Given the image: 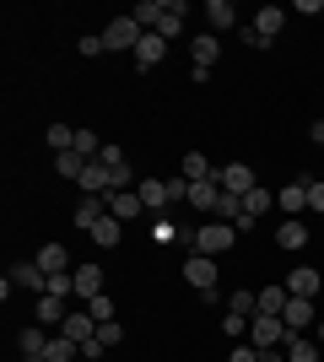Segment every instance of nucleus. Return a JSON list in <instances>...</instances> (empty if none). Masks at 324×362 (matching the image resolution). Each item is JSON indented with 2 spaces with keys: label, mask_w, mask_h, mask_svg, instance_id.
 I'll return each instance as SVG.
<instances>
[{
  "label": "nucleus",
  "mask_w": 324,
  "mask_h": 362,
  "mask_svg": "<svg viewBox=\"0 0 324 362\" xmlns=\"http://www.w3.org/2000/svg\"><path fill=\"white\" fill-rule=\"evenodd\" d=\"M232 238H238V227H227V222H205V227H195V233H184V243L195 249V255H205V259L227 255Z\"/></svg>",
  "instance_id": "1"
},
{
  "label": "nucleus",
  "mask_w": 324,
  "mask_h": 362,
  "mask_svg": "<svg viewBox=\"0 0 324 362\" xmlns=\"http://www.w3.org/2000/svg\"><path fill=\"white\" fill-rule=\"evenodd\" d=\"M287 335H292V330H287L276 314H254V319H248V346H254V351H276V346H287Z\"/></svg>",
  "instance_id": "2"
},
{
  "label": "nucleus",
  "mask_w": 324,
  "mask_h": 362,
  "mask_svg": "<svg viewBox=\"0 0 324 362\" xmlns=\"http://www.w3.org/2000/svg\"><path fill=\"white\" fill-rule=\"evenodd\" d=\"M103 44H108V49H130V54H136V44H140L136 16H114V22L103 28Z\"/></svg>",
  "instance_id": "3"
},
{
  "label": "nucleus",
  "mask_w": 324,
  "mask_h": 362,
  "mask_svg": "<svg viewBox=\"0 0 324 362\" xmlns=\"http://www.w3.org/2000/svg\"><path fill=\"white\" fill-rule=\"evenodd\" d=\"M216 184H222L227 195H248V189H254V168L248 163H227V168H216Z\"/></svg>",
  "instance_id": "4"
},
{
  "label": "nucleus",
  "mask_w": 324,
  "mask_h": 362,
  "mask_svg": "<svg viewBox=\"0 0 324 362\" xmlns=\"http://www.w3.org/2000/svg\"><path fill=\"white\" fill-rule=\"evenodd\" d=\"M281 325L292 335H308V325H313V298H287V308H281Z\"/></svg>",
  "instance_id": "5"
},
{
  "label": "nucleus",
  "mask_w": 324,
  "mask_h": 362,
  "mask_svg": "<svg viewBox=\"0 0 324 362\" xmlns=\"http://www.w3.org/2000/svg\"><path fill=\"white\" fill-rule=\"evenodd\" d=\"M308 195H313V184H308V179H292V184L276 195V206H281L287 216H303V211H308Z\"/></svg>",
  "instance_id": "6"
},
{
  "label": "nucleus",
  "mask_w": 324,
  "mask_h": 362,
  "mask_svg": "<svg viewBox=\"0 0 324 362\" xmlns=\"http://www.w3.org/2000/svg\"><path fill=\"white\" fill-rule=\"evenodd\" d=\"M184 281H189L195 292L216 287V259H205V255H189V259H184Z\"/></svg>",
  "instance_id": "7"
},
{
  "label": "nucleus",
  "mask_w": 324,
  "mask_h": 362,
  "mask_svg": "<svg viewBox=\"0 0 324 362\" xmlns=\"http://www.w3.org/2000/svg\"><path fill=\"white\" fill-rule=\"evenodd\" d=\"M140 206H146V211H168L173 206V189H168V179H140Z\"/></svg>",
  "instance_id": "8"
},
{
  "label": "nucleus",
  "mask_w": 324,
  "mask_h": 362,
  "mask_svg": "<svg viewBox=\"0 0 324 362\" xmlns=\"http://www.w3.org/2000/svg\"><path fill=\"white\" fill-rule=\"evenodd\" d=\"M32 259H38V271H44V276H71V255H65V243H44Z\"/></svg>",
  "instance_id": "9"
},
{
  "label": "nucleus",
  "mask_w": 324,
  "mask_h": 362,
  "mask_svg": "<svg viewBox=\"0 0 324 362\" xmlns=\"http://www.w3.org/2000/svg\"><path fill=\"white\" fill-rule=\"evenodd\" d=\"M162 54H168V38H157V33H140V44H136V65H140V71L162 65Z\"/></svg>",
  "instance_id": "10"
},
{
  "label": "nucleus",
  "mask_w": 324,
  "mask_h": 362,
  "mask_svg": "<svg viewBox=\"0 0 324 362\" xmlns=\"http://www.w3.org/2000/svg\"><path fill=\"white\" fill-rule=\"evenodd\" d=\"M189 54H195V71H211L222 60V44H216V33H200V38H189Z\"/></svg>",
  "instance_id": "11"
},
{
  "label": "nucleus",
  "mask_w": 324,
  "mask_h": 362,
  "mask_svg": "<svg viewBox=\"0 0 324 362\" xmlns=\"http://www.w3.org/2000/svg\"><path fill=\"white\" fill-rule=\"evenodd\" d=\"M103 200H108V216H119V222H130V216H140V211H146L136 189H114V195H103Z\"/></svg>",
  "instance_id": "12"
},
{
  "label": "nucleus",
  "mask_w": 324,
  "mask_h": 362,
  "mask_svg": "<svg viewBox=\"0 0 324 362\" xmlns=\"http://www.w3.org/2000/svg\"><path fill=\"white\" fill-rule=\"evenodd\" d=\"M71 281H76V298H103V271H97V265H76V271H71Z\"/></svg>",
  "instance_id": "13"
},
{
  "label": "nucleus",
  "mask_w": 324,
  "mask_h": 362,
  "mask_svg": "<svg viewBox=\"0 0 324 362\" xmlns=\"http://www.w3.org/2000/svg\"><path fill=\"white\" fill-rule=\"evenodd\" d=\"M232 22H238V6H232V0H205V28L211 33H227Z\"/></svg>",
  "instance_id": "14"
},
{
  "label": "nucleus",
  "mask_w": 324,
  "mask_h": 362,
  "mask_svg": "<svg viewBox=\"0 0 324 362\" xmlns=\"http://www.w3.org/2000/svg\"><path fill=\"white\" fill-rule=\"evenodd\" d=\"M281 28H287V11H281V6H260V16H254V33H260V44H270Z\"/></svg>",
  "instance_id": "15"
},
{
  "label": "nucleus",
  "mask_w": 324,
  "mask_h": 362,
  "mask_svg": "<svg viewBox=\"0 0 324 362\" xmlns=\"http://www.w3.org/2000/svg\"><path fill=\"white\" fill-rule=\"evenodd\" d=\"M216 200H222V184L200 179V184H189V200H184V206H195V211H216Z\"/></svg>",
  "instance_id": "16"
},
{
  "label": "nucleus",
  "mask_w": 324,
  "mask_h": 362,
  "mask_svg": "<svg viewBox=\"0 0 324 362\" xmlns=\"http://www.w3.org/2000/svg\"><path fill=\"white\" fill-rule=\"evenodd\" d=\"M287 292H292V298H319V271H313V265H297V271L287 276Z\"/></svg>",
  "instance_id": "17"
},
{
  "label": "nucleus",
  "mask_w": 324,
  "mask_h": 362,
  "mask_svg": "<svg viewBox=\"0 0 324 362\" xmlns=\"http://www.w3.org/2000/svg\"><path fill=\"white\" fill-rule=\"evenodd\" d=\"M76 184H81V189H87V195H97V200H103L108 189H114V173H108L103 163H87V173H81Z\"/></svg>",
  "instance_id": "18"
},
{
  "label": "nucleus",
  "mask_w": 324,
  "mask_h": 362,
  "mask_svg": "<svg viewBox=\"0 0 324 362\" xmlns=\"http://www.w3.org/2000/svg\"><path fill=\"white\" fill-rule=\"evenodd\" d=\"M108 216V200H97V195H81V206H76V227L81 233H92L97 222Z\"/></svg>",
  "instance_id": "19"
},
{
  "label": "nucleus",
  "mask_w": 324,
  "mask_h": 362,
  "mask_svg": "<svg viewBox=\"0 0 324 362\" xmlns=\"http://www.w3.org/2000/svg\"><path fill=\"white\" fill-rule=\"evenodd\" d=\"M276 243L281 249H303V243H308V222H303V216H287V222L276 227Z\"/></svg>",
  "instance_id": "20"
},
{
  "label": "nucleus",
  "mask_w": 324,
  "mask_h": 362,
  "mask_svg": "<svg viewBox=\"0 0 324 362\" xmlns=\"http://www.w3.org/2000/svg\"><path fill=\"white\" fill-rule=\"evenodd\" d=\"M11 281L28 292H49V276L38 271V259H28V265H11Z\"/></svg>",
  "instance_id": "21"
},
{
  "label": "nucleus",
  "mask_w": 324,
  "mask_h": 362,
  "mask_svg": "<svg viewBox=\"0 0 324 362\" xmlns=\"http://www.w3.org/2000/svg\"><path fill=\"white\" fill-rule=\"evenodd\" d=\"M60 335H71V341L81 346V341H92V335H97V319H92V314H65Z\"/></svg>",
  "instance_id": "22"
},
{
  "label": "nucleus",
  "mask_w": 324,
  "mask_h": 362,
  "mask_svg": "<svg viewBox=\"0 0 324 362\" xmlns=\"http://www.w3.org/2000/svg\"><path fill=\"white\" fill-rule=\"evenodd\" d=\"M184 16H189L184 0H168V16L157 22V38H179V33H184Z\"/></svg>",
  "instance_id": "23"
},
{
  "label": "nucleus",
  "mask_w": 324,
  "mask_h": 362,
  "mask_svg": "<svg viewBox=\"0 0 324 362\" xmlns=\"http://www.w3.org/2000/svg\"><path fill=\"white\" fill-rule=\"evenodd\" d=\"M16 346H22V357H44V351H49V335H44V325H28V330L16 335Z\"/></svg>",
  "instance_id": "24"
},
{
  "label": "nucleus",
  "mask_w": 324,
  "mask_h": 362,
  "mask_svg": "<svg viewBox=\"0 0 324 362\" xmlns=\"http://www.w3.org/2000/svg\"><path fill=\"white\" fill-rule=\"evenodd\" d=\"M38 319H44L49 330H60V325H65V298H54V292H44V298H38Z\"/></svg>",
  "instance_id": "25"
},
{
  "label": "nucleus",
  "mask_w": 324,
  "mask_h": 362,
  "mask_svg": "<svg viewBox=\"0 0 324 362\" xmlns=\"http://www.w3.org/2000/svg\"><path fill=\"white\" fill-rule=\"evenodd\" d=\"M54 173H60V179H81V173H87V157H81L76 146L60 151V157H54Z\"/></svg>",
  "instance_id": "26"
},
{
  "label": "nucleus",
  "mask_w": 324,
  "mask_h": 362,
  "mask_svg": "<svg viewBox=\"0 0 324 362\" xmlns=\"http://www.w3.org/2000/svg\"><path fill=\"white\" fill-rule=\"evenodd\" d=\"M44 357H49V362H71V357H81V346L71 341V335L54 330V335H49V351H44Z\"/></svg>",
  "instance_id": "27"
},
{
  "label": "nucleus",
  "mask_w": 324,
  "mask_h": 362,
  "mask_svg": "<svg viewBox=\"0 0 324 362\" xmlns=\"http://www.w3.org/2000/svg\"><path fill=\"white\" fill-rule=\"evenodd\" d=\"M287 362H319V346L308 335H287Z\"/></svg>",
  "instance_id": "28"
},
{
  "label": "nucleus",
  "mask_w": 324,
  "mask_h": 362,
  "mask_svg": "<svg viewBox=\"0 0 324 362\" xmlns=\"http://www.w3.org/2000/svg\"><path fill=\"white\" fill-rule=\"evenodd\" d=\"M287 298H292V292H287V287H276V281H270V287L260 292V314H276V319H281V308H287Z\"/></svg>",
  "instance_id": "29"
},
{
  "label": "nucleus",
  "mask_w": 324,
  "mask_h": 362,
  "mask_svg": "<svg viewBox=\"0 0 324 362\" xmlns=\"http://www.w3.org/2000/svg\"><path fill=\"white\" fill-rule=\"evenodd\" d=\"M184 179H189V184H200V179H216V168L205 163L200 151H189V157H184Z\"/></svg>",
  "instance_id": "30"
},
{
  "label": "nucleus",
  "mask_w": 324,
  "mask_h": 362,
  "mask_svg": "<svg viewBox=\"0 0 324 362\" xmlns=\"http://www.w3.org/2000/svg\"><path fill=\"white\" fill-rule=\"evenodd\" d=\"M119 227H124L119 216H103V222H97L92 233H87V238H97V243H103V249H114V243H119Z\"/></svg>",
  "instance_id": "31"
},
{
  "label": "nucleus",
  "mask_w": 324,
  "mask_h": 362,
  "mask_svg": "<svg viewBox=\"0 0 324 362\" xmlns=\"http://www.w3.org/2000/svg\"><path fill=\"white\" fill-rule=\"evenodd\" d=\"M49 146H54V157L71 151V146H76V130H71V124H49Z\"/></svg>",
  "instance_id": "32"
},
{
  "label": "nucleus",
  "mask_w": 324,
  "mask_h": 362,
  "mask_svg": "<svg viewBox=\"0 0 324 362\" xmlns=\"http://www.w3.org/2000/svg\"><path fill=\"white\" fill-rule=\"evenodd\" d=\"M244 211H248V216H265V211H270V189H260V184H254V189L244 195Z\"/></svg>",
  "instance_id": "33"
},
{
  "label": "nucleus",
  "mask_w": 324,
  "mask_h": 362,
  "mask_svg": "<svg viewBox=\"0 0 324 362\" xmlns=\"http://www.w3.org/2000/svg\"><path fill=\"white\" fill-rule=\"evenodd\" d=\"M232 314H260V292L238 287V292H232Z\"/></svg>",
  "instance_id": "34"
},
{
  "label": "nucleus",
  "mask_w": 324,
  "mask_h": 362,
  "mask_svg": "<svg viewBox=\"0 0 324 362\" xmlns=\"http://www.w3.org/2000/svg\"><path fill=\"white\" fill-rule=\"evenodd\" d=\"M248 319H254V314H232V308H227V319H222V330H227V341L248 335Z\"/></svg>",
  "instance_id": "35"
},
{
  "label": "nucleus",
  "mask_w": 324,
  "mask_h": 362,
  "mask_svg": "<svg viewBox=\"0 0 324 362\" xmlns=\"http://www.w3.org/2000/svg\"><path fill=\"white\" fill-rule=\"evenodd\" d=\"M87 314H92L97 325H108V319H114V298H92V303H87Z\"/></svg>",
  "instance_id": "36"
},
{
  "label": "nucleus",
  "mask_w": 324,
  "mask_h": 362,
  "mask_svg": "<svg viewBox=\"0 0 324 362\" xmlns=\"http://www.w3.org/2000/svg\"><path fill=\"white\" fill-rule=\"evenodd\" d=\"M97 341H103V346H119V341H124V330L114 325V319H108V325H97Z\"/></svg>",
  "instance_id": "37"
},
{
  "label": "nucleus",
  "mask_w": 324,
  "mask_h": 362,
  "mask_svg": "<svg viewBox=\"0 0 324 362\" xmlns=\"http://www.w3.org/2000/svg\"><path fill=\"white\" fill-rule=\"evenodd\" d=\"M76 49H81V54H103V49H108V44H103V33H87V38H81V44H76Z\"/></svg>",
  "instance_id": "38"
},
{
  "label": "nucleus",
  "mask_w": 324,
  "mask_h": 362,
  "mask_svg": "<svg viewBox=\"0 0 324 362\" xmlns=\"http://www.w3.org/2000/svg\"><path fill=\"white\" fill-rule=\"evenodd\" d=\"M152 238H157V243H179V227H173V222H157Z\"/></svg>",
  "instance_id": "39"
},
{
  "label": "nucleus",
  "mask_w": 324,
  "mask_h": 362,
  "mask_svg": "<svg viewBox=\"0 0 324 362\" xmlns=\"http://www.w3.org/2000/svg\"><path fill=\"white\" fill-rule=\"evenodd\" d=\"M97 163H103V168H124V151L119 146H103V151H97Z\"/></svg>",
  "instance_id": "40"
},
{
  "label": "nucleus",
  "mask_w": 324,
  "mask_h": 362,
  "mask_svg": "<svg viewBox=\"0 0 324 362\" xmlns=\"http://www.w3.org/2000/svg\"><path fill=\"white\" fill-rule=\"evenodd\" d=\"M227 362H260V351L244 341V346H232V351H227Z\"/></svg>",
  "instance_id": "41"
},
{
  "label": "nucleus",
  "mask_w": 324,
  "mask_h": 362,
  "mask_svg": "<svg viewBox=\"0 0 324 362\" xmlns=\"http://www.w3.org/2000/svg\"><path fill=\"white\" fill-rule=\"evenodd\" d=\"M308 206H313V211H324V184H319V179H313V195H308Z\"/></svg>",
  "instance_id": "42"
},
{
  "label": "nucleus",
  "mask_w": 324,
  "mask_h": 362,
  "mask_svg": "<svg viewBox=\"0 0 324 362\" xmlns=\"http://www.w3.org/2000/svg\"><path fill=\"white\" fill-rule=\"evenodd\" d=\"M308 136H313V141L324 146V119H313V124H308Z\"/></svg>",
  "instance_id": "43"
},
{
  "label": "nucleus",
  "mask_w": 324,
  "mask_h": 362,
  "mask_svg": "<svg viewBox=\"0 0 324 362\" xmlns=\"http://www.w3.org/2000/svg\"><path fill=\"white\" fill-rule=\"evenodd\" d=\"M22 362H49V357H22Z\"/></svg>",
  "instance_id": "44"
},
{
  "label": "nucleus",
  "mask_w": 324,
  "mask_h": 362,
  "mask_svg": "<svg viewBox=\"0 0 324 362\" xmlns=\"http://www.w3.org/2000/svg\"><path fill=\"white\" fill-rule=\"evenodd\" d=\"M319 346H324V325H319Z\"/></svg>",
  "instance_id": "45"
}]
</instances>
